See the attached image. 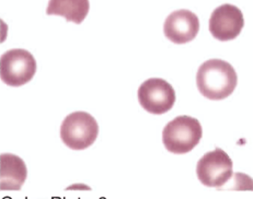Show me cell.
Here are the masks:
<instances>
[{
	"mask_svg": "<svg viewBox=\"0 0 253 199\" xmlns=\"http://www.w3.org/2000/svg\"><path fill=\"white\" fill-rule=\"evenodd\" d=\"M244 26L241 10L235 5L225 3L216 7L211 13L209 29L215 39L225 41L235 39Z\"/></svg>",
	"mask_w": 253,
	"mask_h": 199,
	"instance_id": "52a82bcc",
	"label": "cell"
},
{
	"mask_svg": "<svg viewBox=\"0 0 253 199\" xmlns=\"http://www.w3.org/2000/svg\"><path fill=\"white\" fill-rule=\"evenodd\" d=\"M99 126L96 119L89 113L77 111L68 115L60 127L63 142L74 150H83L96 140Z\"/></svg>",
	"mask_w": 253,
	"mask_h": 199,
	"instance_id": "3957f363",
	"label": "cell"
},
{
	"mask_svg": "<svg viewBox=\"0 0 253 199\" xmlns=\"http://www.w3.org/2000/svg\"><path fill=\"white\" fill-rule=\"evenodd\" d=\"M27 176V169L23 160L10 153L0 155V190L19 191Z\"/></svg>",
	"mask_w": 253,
	"mask_h": 199,
	"instance_id": "9c48e42d",
	"label": "cell"
},
{
	"mask_svg": "<svg viewBox=\"0 0 253 199\" xmlns=\"http://www.w3.org/2000/svg\"><path fill=\"white\" fill-rule=\"evenodd\" d=\"M0 78L6 84L18 87L29 82L37 70L36 61L28 51L12 49L2 54Z\"/></svg>",
	"mask_w": 253,
	"mask_h": 199,
	"instance_id": "277c9868",
	"label": "cell"
},
{
	"mask_svg": "<svg viewBox=\"0 0 253 199\" xmlns=\"http://www.w3.org/2000/svg\"><path fill=\"white\" fill-rule=\"evenodd\" d=\"M138 100L147 112L161 115L170 110L175 101V93L172 86L166 80L152 78L145 80L137 91Z\"/></svg>",
	"mask_w": 253,
	"mask_h": 199,
	"instance_id": "8992f818",
	"label": "cell"
},
{
	"mask_svg": "<svg viewBox=\"0 0 253 199\" xmlns=\"http://www.w3.org/2000/svg\"><path fill=\"white\" fill-rule=\"evenodd\" d=\"M233 162L222 149L216 148L206 153L198 161L196 173L204 185L221 189L233 174Z\"/></svg>",
	"mask_w": 253,
	"mask_h": 199,
	"instance_id": "5b68a950",
	"label": "cell"
},
{
	"mask_svg": "<svg viewBox=\"0 0 253 199\" xmlns=\"http://www.w3.org/2000/svg\"><path fill=\"white\" fill-rule=\"evenodd\" d=\"M238 81L236 71L227 61L211 59L199 67L196 84L201 94L212 100H220L230 95Z\"/></svg>",
	"mask_w": 253,
	"mask_h": 199,
	"instance_id": "6da1fadb",
	"label": "cell"
},
{
	"mask_svg": "<svg viewBox=\"0 0 253 199\" xmlns=\"http://www.w3.org/2000/svg\"><path fill=\"white\" fill-rule=\"evenodd\" d=\"M202 133V126L197 119L179 116L169 122L164 128L163 143L168 151L175 154H184L198 144Z\"/></svg>",
	"mask_w": 253,
	"mask_h": 199,
	"instance_id": "7a4b0ae2",
	"label": "cell"
},
{
	"mask_svg": "<svg viewBox=\"0 0 253 199\" xmlns=\"http://www.w3.org/2000/svg\"><path fill=\"white\" fill-rule=\"evenodd\" d=\"M89 10L88 0H49L46 14L59 15L65 17L67 22L80 24Z\"/></svg>",
	"mask_w": 253,
	"mask_h": 199,
	"instance_id": "30bf717a",
	"label": "cell"
},
{
	"mask_svg": "<svg viewBox=\"0 0 253 199\" xmlns=\"http://www.w3.org/2000/svg\"><path fill=\"white\" fill-rule=\"evenodd\" d=\"M200 23L197 15L188 9H181L170 13L164 24L165 37L176 44L192 40L197 36Z\"/></svg>",
	"mask_w": 253,
	"mask_h": 199,
	"instance_id": "ba28073f",
	"label": "cell"
}]
</instances>
